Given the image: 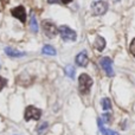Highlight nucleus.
Segmentation results:
<instances>
[{"label": "nucleus", "mask_w": 135, "mask_h": 135, "mask_svg": "<svg viewBox=\"0 0 135 135\" xmlns=\"http://www.w3.org/2000/svg\"><path fill=\"white\" fill-rule=\"evenodd\" d=\"M58 32L61 33V37L63 38L64 40H66V42H74V40H76V38H77L76 32H75L74 30H71V28L66 25L61 26Z\"/></svg>", "instance_id": "2"}, {"label": "nucleus", "mask_w": 135, "mask_h": 135, "mask_svg": "<svg viewBox=\"0 0 135 135\" xmlns=\"http://www.w3.org/2000/svg\"><path fill=\"white\" fill-rule=\"evenodd\" d=\"M102 117H104V119H101L102 120V122H110V117H112V115L110 114H103V116Z\"/></svg>", "instance_id": "19"}, {"label": "nucleus", "mask_w": 135, "mask_h": 135, "mask_svg": "<svg viewBox=\"0 0 135 135\" xmlns=\"http://www.w3.org/2000/svg\"><path fill=\"white\" fill-rule=\"evenodd\" d=\"M5 54L9 57H13V58H18V57H24L25 56V52H21V51H17V50L12 49V47H6L5 49Z\"/></svg>", "instance_id": "9"}, {"label": "nucleus", "mask_w": 135, "mask_h": 135, "mask_svg": "<svg viewBox=\"0 0 135 135\" xmlns=\"http://www.w3.org/2000/svg\"><path fill=\"white\" fill-rule=\"evenodd\" d=\"M25 120L30 121V120H39L42 116V110L38 108L33 107V105H28L25 110Z\"/></svg>", "instance_id": "4"}, {"label": "nucleus", "mask_w": 135, "mask_h": 135, "mask_svg": "<svg viewBox=\"0 0 135 135\" xmlns=\"http://www.w3.org/2000/svg\"><path fill=\"white\" fill-rule=\"evenodd\" d=\"M94 46H95V49L97 50V51H103V49H104V46H105L104 38L101 37V36H97V37H96V40H95Z\"/></svg>", "instance_id": "11"}, {"label": "nucleus", "mask_w": 135, "mask_h": 135, "mask_svg": "<svg viewBox=\"0 0 135 135\" xmlns=\"http://www.w3.org/2000/svg\"><path fill=\"white\" fill-rule=\"evenodd\" d=\"M131 52H132V55L135 57V38L132 40V43H131Z\"/></svg>", "instance_id": "18"}, {"label": "nucleus", "mask_w": 135, "mask_h": 135, "mask_svg": "<svg viewBox=\"0 0 135 135\" xmlns=\"http://www.w3.org/2000/svg\"><path fill=\"white\" fill-rule=\"evenodd\" d=\"M88 62H89V59H88V56H86L85 51H82V52H79V54L77 55V57H76V64L77 65L86 66L88 65Z\"/></svg>", "instance_id": "8"}, {"label": "nucleus", "mask_w": 135, "mask_h": 135, "mask_svg": "<svg viewBox=\"0 0 135 135\" xmlns=\"http://www.w3.org/2000/svg\"><path fill=\"white\" fill-rule=\"evenodd\" d=\"M102 108L104 110H110L112 109V102L109 98H103L102 100Z\"/></svg>", "instance_id": "15"}, {"label": "nucleus", "mask_w": 135, "mask_h": 135, "mask_svg": "<svg viewBox=\"0 0 135 135\" xmlns=\"http://www.w3.org/2000/svg\"><path fill=\"white\" fill-rule=\"evenodd\" d=\"M42 54L47 55V56H55V55H56V50H55L54 46H51V45H45L42 49Z\"/></svg>", "instance_id": "12"}, {"label": "nucleus", "mask_w": 135, "mask_h": 135, "mask_svg": "<svg viewBox=\"0 0 135 135\" xmlns=\"http://www.w3.org/2000/svg\"><path fill=\"white\" fill-rule=\"evenodd\" d=\"M62 2H63V4H69V2H71L72 0H61Z\"/></svg>", "instance_id": "20"}, {"label": "nucleus", "mask_w": 135, "mask_h": 135, "mask_svg": "<svg viewBox=\"0 0 135 135\" xmlns=\"http://www.w3.org/2000/svg\"><path fill=\"white\" fill-rule=\"evenodd\" d=\"M65 75L68 77H70V78H74L75 77V68L72 65H66L65 66Z\"/></svg>", "instance_id": "14"}, {"label": "nucleus", "mask_w": 135, "mask_h": 135, "mask_svg": "<svg viewBox=\"0 0 135 135\" xmlns=\"http://www.w3.org/2000/svg\"><path fill=\"white\" fill-rule=\"evenodd\" d=\"M91 8H93V13L95 16H103L108 11V4L105 1H101L100 0V1L94 2Z\"/></svg>", "instance_id": "5"}, {"label": "nucleus", "mask_w": 135, "mask_h": 135, "mask_svg": "<svg viewBox=\"0 0 135 135\" xmlns=\"http://www.w3.org/2000/svg\"><path fill=\"white\" fill-rule=\"evenodd\" d=\"M46 128H47V123H46V122H43L42 124H39V126H38L37 133L38 134H43L45 131H46Z\"/></svg>", "instance_id": "16"}, {"label": "nucleus", "mask_w": 135, "mask_h": 135, "mask_svg": "<svg viewBox=\"0 0 135 135\" xmlns=\"http://www.w3.org/2000/svg\"><path fill=\"white\" fill-rule=\"evenodd\" d=\"M30 26H31V31L32 32H38V24H37V19H36L35 16L31 17L30 19Z\"/></svg>", "instance_id": "13"}, {"label": "nucleus", "mask_w": 135, "mask_h": 135, "mask_svg": "<svg viewBox=\"0 0 135 135\" xmlns=\"http://www.w3.org/2000/svg\"><path fill=\"white\" fill-rule=\"evenodd\" d=\"M11 13H12V16H13L14 18L19 19L21 23H25L26 21V11H25V8H24L23 6L14 7V8L11 11Z\"/></svg>", "instance_id": "7"}, {"label": "nucleus", "mask_w": 135, "mask_h": 135, "mask_svg": "<svg viewBox=\"0 0 135 135\" xmlns=\"http://www.w3.org/2000/svg\"><path fill=\"white\" fill-rule=\"evenodd\" d=\"M6 84H7V79L4 78V77H0V91L6 86Z\"/></svg>", "instance_id": "17"}, {"label": "nucleus", "mask_w": 135, "mask_h": 135, "mask_svg": "<svg viewBox=\"0 0 135 135\" xmlns=\"http://www.w3.org/2000/svg\"><path fill=\"white\" fill-rule=\"evenodd\" d=\"M91 85H93V79L89 75L86 74H82L78 78V90L81 94L85 95V94L89 93Z\"/></svg>", "instance_id": "1"}, {"label": "nucleus", "mask_w": 135, "mask_h": 135, "mask_svg": "<svg viewBox=\"0 0 135 135\" xmlns=\"http://www.w3.org/2000/svg\"><path fill=\"white\" fill-rule=\"evenodd\" d=\"M42 27H43L44 33L49 38H54L55 36L58 33V28H57L56 25H55L52 21H50V20H44V21H43V23H42Z\"/></svg>", "instance_id": "3"}, {"label": "nucleus", "mask_w": 135, "mask_h": 135, "mask_svg": "<svg viewBox=\"0 0 135 135\" xmlns=\"http://www.w3.org/2000/svg\"><path fill=\"white\" fill-rule=\"evenodd\" d=\"M47 1H49L50 4H56V2H58V0H47Z\"/></svg>", "instance_id": "21"}, {"label": "nucleus", "mask_w": 135, "mask_h": 135, "mask_svg": "<svg viewBox=\"0 0 135 135\" xmlns=\"http://www.w3.org/2000/svg\"><path fill=\"white\" fill-rule=\"evenodd\" d=\"M97 124H98V129H100V132L103 135H119L116 132L110 131V129L103 127V122H102V120H101V117H100V119H97Z\"/></svg>", "instance_id": "10"}, {"label": "nucleus", "mask_w": 135, "mask_h": 135, "mask_svg": "<svg viewBox=\"0 0 135 135\" xmlns=\"http://www.w3.org/2000/svg\"><path fill=\"white\" fill-rule=\"evenodd\" d=\"M101 66L102 69L104 70V72L108 75L109 77H113L114 76V70H113V63H112V59L108 58V57H103L101 59Z\"/></svg>", "instance_id": "6"}]
</instances>
